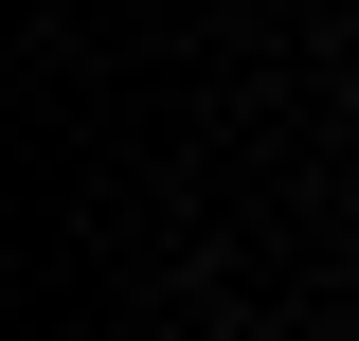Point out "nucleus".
I'll return each mask as SVG.
<instances>
[]
</instances>
